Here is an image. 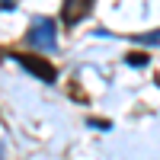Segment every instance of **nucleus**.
Returning a JSON list of instances; mask_svg holds the SVG:
<instances>
[{"label":"nucleus","mask_w":160,"mask_h":160,"mask_svg":"<svg viewBox=\"0 0 160 160\" xmlns=\"http://www.w3.org/2000/svg\"><path fill=\"white\" fill-rule=\"evenodd\" d=\"M93 10V0H61V19L68 26H77Z\"/></svg>","instance_id":"obj_3"},{"label":"nucleus","mask_w":160,"mask_h":160,"mask_svg":"<svg viewBox=\"0 0 160 160\" xmlns=\"http://www.w3.org/2000/svg\"><path fill=\"white\" fill-rule=\"evenodd\" d=\"M125 61L131 64V68H135V64H148V55H135V51H131V55H128Z\"/></svg>","instance_id":"obj_5"},{"label":"nucleus","mask_w":160,"mask_h":160,"mask_svg":"<svg viewBox=\"0 0 160 160\" xmlns=\"http://www.w3.org/2000/svg\"><path fill=\"white\" fill-rule=\"evenodd\" d=\"M55 35H58L55 19L42 16V19H35V22H32V29H29V45H32V48H51V45H58V42H55Z\"/></svg>","instance_id":"obj_1"},{"label":"nucleus","mask_w":160,"mask_h":160,"mask_svg":"<svg viewBox=\"0 0 160 160\" xmlns=\"http://www.w3.org/2000/svg\"><path fill=\"white\" fill-rule=\"evenodd\" d=\"M135 42H144V45H157V42H160V29H157V32H148V35H138Z\"/></svg>","instance_id":"obj_4"},{"label":"nucleus","mask_w":160,"mask_h":160,"mask_svg":"<svg viewBox=\"0 0 160 160\" xmlns=\"http://www.w3.org/2000/svg\"><path fill=\"white\" fill-rule=\"evenodd\" d=\"M26 71H29L32 77H38V80H45V83H55V68L45 61V58H35V55H13Z\"/></svg>","instance_id":"obj_2"}]
</instances>
